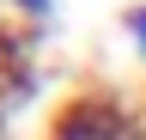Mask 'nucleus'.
Masks as SVG:
<instances>
[{
	"mask_svg": "<svg viewBox=\"0 0 146 140\" xmlns=\"http://www.w3.org/2000/svg\"><path fill=\"white\" fill-rule=\"evenodd\" d=\"M31 92H36V61H31L25 37L12 25H0V128L31 104Z\"/></svg>",
	"mask_w": 146,
	"mask_h": 140,
	"instance_id": "nucleus-2",
	"label": "nucleus"
},
{
	"mask_svg": "<svg viewBox=\"0 0 146 140\" xmlns=\"http://www.w3.org/2000/svg\"><path fill=\"white\" fill-rule=\"evenodd\" d=\"M6 6L18 12V19H31V25H43V19H55V0H6Z\"/></svg>",
	"mask_w": 146,
	"mask_h": 140,
	"instance_id": "nucleus-4",
	"label": "nucleus"
},
{
	"mask_svg": "<svg viewBox=\"0 0 146 140\" xmlns=\"http://www.w3.org/2000/svg\"><path fill=\"white\" fill-rule=\"evenodd\" d=\"M122 31H128V49H134V55L146 61V0H140V6H128V12H122Z\"/></svg>",
	"mask_w": 146,
	"mask_h": 140,
	"instance_id": "nucleus-3",
	"label": "nucleus"
},
{
	"mask_svg": "<svg viewBox=\"0 0 146 140\" xmlns=\"http://www.w3.org/2000/svg\"><path fill=\"white\" fill-rule=\"evenodd\" d=\"M43 140H146V110H134L116 85H79L55 104Z\"/></svg>",
	"mask_w": 146,
	"mask_h": 140,
	"instance_id": "nucleus-1",
	"label": "nucleus"
}]
</instances>
